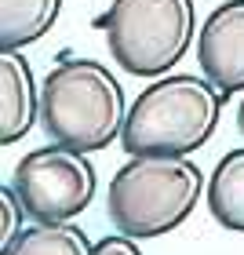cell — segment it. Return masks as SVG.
I'll list each match as a JSON object with an SVG mask.
<instances>
[{
	"instance_id": "7a4b0ae2",
	"label": "cell",
	"mask_w": 244,
	"mask_h": 255,
	"mask_svg": "<svg viewBox=\"0 0 244 255\" xmlns=\"http://www.w3.org/2000/svg\"><path fill=\"white\" fill-rule=\"evenodd\" d=\"M127 121L117 77L95 59H66L40 84V124L51 142L95 153L117 142Z\"/></svg>"
},
{
	"instance_id": "7c38bea8",
	"label": "cell",
	"mask_w": 244,
	"mask_h": 255,
	"mask_svg": "<svg viewBox=\"0 0 244 255\" xmlns=\"http://www.w3.org/2000/svg\"><path fill=\"white\" fill-rule=\"evenodd\" d=\"M95 252H99V255H142V252H138V245H135V237H124V234L102 237L99 245H95Z\"/></svg>"
},
{
	"instance_id": "277c9868",
	"label": "cell",
	"mask_w": 244,
	"mask_h": 255,
	"mask_svg": "<svg viewBox=\"0 0 244 255\" xmlns=\"http://www.w3.org/2000/svg\"><path fill=\"white\" fill-rule=\"evenodd\" d=\"M131 77H164L193 40V0H113L95 18Z\"/></svg>"
},
{
	"instance_id": "30bf717a",
	"label": "cell",
	"mask_w": 244,
	"mask_h": 255,
	"mask_svg": "<svg viewBox=\"0 0 244 255\" xmlns=\"http://www.w3.org/2000/svg\"><path fill=\"white\" fill-rule=\"evenodd\" d=\"M62 0H0V48H26L55 26Z\"/></svg>"
},
{
	"instance_id": "ba28073f",
	"label": "cell",
	"mask_w": 244,
	"mask_h": 255,
	"mask_svg": "<svg viewBox=\"0 0 244 255\" xmlns=\"http://www.w3.org/2000/svg\"><path fill=\"white\" fill-rule=\"evenodd\" d=\"M208 212L219 226L244 234V149H234L215 164L208 179Z\"/></svg>"
},
{
	"instance_id": "9c48e42d",
	"label": "cell",
	"mask_w": 244,
	"mask_h": 255,
	"mask_svg": "<svg viewBox=\"0 0 244 255\" xmlns=\"http://www.w3.org/2000/svg\"><path fill=\"white\" fill-rule=\"evenodd\" d=\"M0 255H99L95 245L88 241V234L80 226L66 223H33L22 226V234L11 245L0 248Z\"/></svg>"
},
{
	"instance_id": "6da1fadb",
	"label": "cell",
	"mask_w": 244,
	"mask_h": 255,
	"mask_svg": "<svg viewBox=\"0 0 244 255\" xmlns=\"http://www.w3.org/2000/svg\"><path fill=\"white\" fill-rule=\"evenodd\" d=\"M223 99L226 95L208 77H160L146 84L142 95L131 102L121 131V146L131 157H186L215 135Z\"/></svg>"
},
{
	"instance_id": "4fadbf2b",
	"label": "cell",
	"mask_w": 244,
	"mask_h": 255,
	"mask_svg": "<svg viewBox=\"0 0 244 255\" xmlns=\"http://www.w3.org/2000/svg\"><path fill=\"white\" fill-rule=\"evenodd\" d=\"M237 128H241V138H244V99H241V106H237Z\"/></svg>"
},
{
	"instance_id": "3957f363",
	"label": "cell",
	"mask_w": 244,
	"mask_h": 255,
	"mask_svg": "<svg viewBox=\"0 0 244 255\" xmlns=\"http://www.w3.org/2000/svg\"><path fill=\"white\" fill-rule=\"evenodd\" d=\"M204 193V171L186 157H131L110 182V223L117 234L146 241L190 219Z\"/></svg>"
},
{
	"instance_id": "8fae6325",
	"label": "cell",
	"mask_w": 244,
	"mask_h": 255,
	"mask_svg": "<svg viewBox=\"0 0 244 255\" xmlns=\"http://www.w3.org/2000/svg\"><path fill=\"white\" fill-rule=\"evenodd\" d=\"M0 212H4V230H0V248H4L22 234V212H26L22 201H18V193H15V186L0 190Z\"/></svg>"
},
{
	"instance_id": "52a82bcc",
	"label": "cell",
	"mask_w": 244,
	"mask_h": 255,
	"mask_svg": "<svg viewBox=\"0 0 244 255\" xmlns=\"http://www.w3.org/2000/svg\"><path fill=\"white\" fill-rule=\"evenodd\" d=\"M40 117V91L29 59L18 48H0V142L11 146Z\"/></svg>"
},
{
	"instance_id": "8992f818",
	"label": "cell",
	"mask_w": 244,
	"mask_h": 255,
	"mask_svg": "<svg viewBox=\"0 0 244 255\" xmlns=\"http://www.w3.org/2000/svg\"><path fill=\"white\" fill-rule=\"evenodd\" d=\"M197 62L223 95L244 91V0H226L204 18L197 33Z\"/></svg>"
},
{
	"instance_id": "5b68a950",
	"label": "cell",
	"mask_w": 244,
	"mask_h": 255,
	"mask_svg": "<svg viewBox=\"0 0 244 255\" xmlns=\"http://www.w3.org/2000/svg\"><path fill=\"white\" fill-rule=\"evenodd\" d=\"M15 186L29 219L40 223H66L80 215L95 197V168L88 153L69 149L62 142L29 149L15 164Z\"/></svg>"
}]
</instances>
